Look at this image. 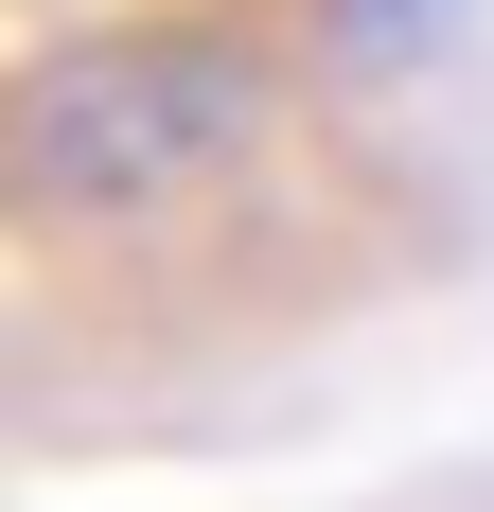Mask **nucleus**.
I'll list each match as a JSON object with an SVG mask.
<instances>
[{"label":"nucleus","mask_w":494,"mask_h":512,"mask_svg":"<svg viewBox=\"0 0 494 512\" xmlns=\"http://www.w3.org/2000/svg\"><path fill=\"white\" fill-rule=\"evenodd\" d=\"M230 142H247V53H212V36H106L18 89V195L36 212H142L177 177H212Z\"/></svg>","instance_id":"nucleus-1"},{"label":"nucleus","mask_w":494,"mask_h":512,"mask_svg":"<svg viewBox=\"0 0 494 512\" xmlns=\"http://www.w3.org/2000/svg\"><path fill=\"white\" fill-rule=\"evenodd\" d=\"M442 18H459V0H336L353 53H406V36H442Z\"/></svg>","instance_id":"nucleus-2"}]
</instances>
